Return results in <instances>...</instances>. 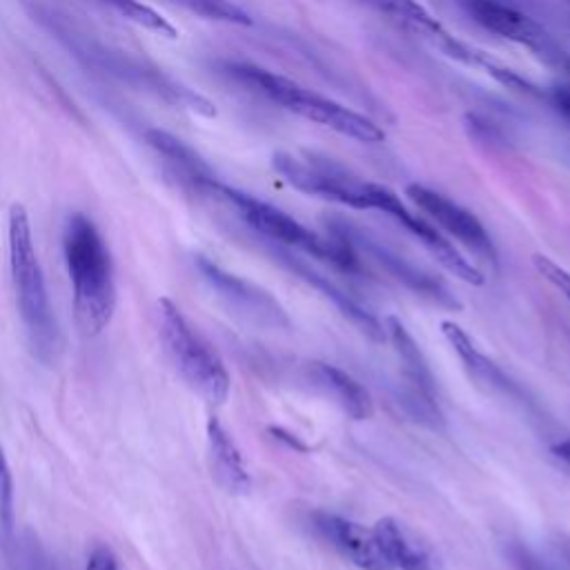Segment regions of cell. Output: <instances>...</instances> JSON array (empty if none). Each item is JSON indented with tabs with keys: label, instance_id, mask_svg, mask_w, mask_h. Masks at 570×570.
Wrapping results in <instances>:
<instances>
[{
	"label": "cell",
	"instance_id": "cell-1",
	"mask_svg": "<svg viewBox=\"0 0 570 570\" xmlns=\"http://www.w3.org/2000/svg\"><path fill=\"white\" fill-rule=\"evenodd\" d=\"M62 252L71 281L73 309L87 334L102 332L116 309L111 254L85 214H71L62 232Z\"/></svg>",
	"mask_w": 570,
	"mask_h": 570
},
{
	"label": "cell",
	"instance_id": "cell-2",
	"mask_svg": "<svg viewBox=\"0 0 570 570\" xmlns=\"http://www.w3.org/2000/svg\"><path fill=\"white\" fill-rule=\"evenodd\" d=\"M9 267L16 292V305L33 354L51 365L62 350V334L49 301L45 274L33 247L29 216L22 205L9 209Z\"/></svg>",
	"mask_w": 570,
	"mask_h": 570
},
{
	"label": "cell",
	"instance_id": "cell-3",
	"mask_svg": "<svg viewBox=\"0 0 570 570\" xmlns=\"http://www.w3.org/2000/svg\"><path fill=\"white\" fill-rule=\"evenodd\" d=\"M205 194L225 200L249 229H254L258 236L267 238L269 243H278L283 247H296L347 274L361 272L356 247L352 245V240L345 236L341 227H334L330 236H321L307 229L305 225H301L296 218H292L283 209L256 196H249L240 189H234L220 183L218 178L207 183Z\"/></svg>",
	"mask_w": 570,
	"mask_h": 570
},
{
	"label": "cell",
	"instance_id": "cell-4",
	"mask_svg": "<svg viewBox=\"0 0 570 570\" xmlns=\"http://www.w3.org/2000/svg\"><path fill=\"white\" fill-rule=\"evenodd\" d=\"M38 20L51 31L56 33V38L60 42L67 45L69 51H73L76 58H80L87 67L111 73L134 87H142L147 91H154L156 96H160L163 100L185 107L189 111H196L200 116H216V107L200 94H196L194 89L176 82L174 78H169L167 73H163L160 69L145 65L131 56H127V51H118L107 47L105 42L94 40L91 36H87L85 31L76 29L65 16H58L56 11L49 9H38Z\"/></svg>",
	"mask_w": 570,
	"mask_h": 570
},
{
	"label": "cell",
	"instance_id": "cell-5",
	"mask_svg": "<svg viewBox=\"0 0 570 570\" xmlns=\"http://www.w3.org/2000/svg\"><path fill=\"white\" fill-rule=\"evenodd\" d=\"M225 69L232 78L263 94L265 98L281 105L283 109L305 120H312L316 125H323L341 136L354 138L358 142H381L385 138V131L367 116L332 98H325L312 89H305L285 76H278L269 69L247 65V62H227Z\"/></svg>",
	"mask_w": 570,
	"mask_h": 570
},
{
	"label": "cell",
	"instance_id": "cell-6",
	"mask_svg": "<svg viewBox=\"0 0 570 570\" xmlns=\"http://www.w3.org/2000/svg\"><path fill=\"white\" fill-rule=\"evenodd\" d=\"M156 314L160 343L180 379L207 403H225L232 390V379L220 356L194 332L174 301L160 298L156 303Z\"/></svg>",
	"mask_w": 570,
	"mask_h": 570
},
{
	"label": "cell",
	"instance_id": "cell-7",
	"mask_svg": "<svg viewBox=\"0 0 570 570\" xmlns=\"http://www.w3.org/2000/svg\"><path fill=\"white\" fill-rule=\"evenodd\" d=\"M272 167L298 191L354 209H372L374 183L361 180L327 158H298L287 151L272 156Z\"/></svg>",
	"mask_w": 570,
	"mask_h": 570
},
{
	"label": "cell",
	"instance_id": "cell-8",
	"mask_svg": "<svg viewBox=\"0 0 570 570\" xmlns=\"http://www.w3.org/2000/svg\"><path fill=\"white\" fill-rule=\"evenodd\" d=\"M463 11L490 33L528 47L541 62L570 76V53L523 9L505 0H459Z\"/></svg>",
	"mask_w": 570,
	"mask_h": 570
},
{
	"label": "cell",
	"instance_id": "cell-9",
	"mask_svg": "<svg viewBox=\"0 0 570 570\" xmlns=\"http://www.w3.org/2000/svg\"><path fill=\"white\" fill-rule=\"evenodd\" d=\"M196 269L209 289L240 318L269 330L289 327V318L281 303L263 287L223 269L205 256H196Z\"/></svg>",
	"mask_w": 570,
	"mask_h": 570
},
{
	"label": "cell",
	"instance_id": "cell-10",
	"mask_svg": "<svg viewBox=\"0 0 570 570\" xmlns=\"http://www.w3.org/2000/svg\"><path fill=\"white\" fill-rule=\"evenodd\" d=\"M372 209L387 214L390 218H394L401 227H405L414 238H419L423 243V247L436 258V263L441 267H445L452 276L461 278L463 283L470 285H483V274L476 265H472L432 223H428L425 218L412 214L401 198L387 189L385 185L374 183V196H372Z\"/></svg>",
	"mask_w": 570,
	"mask_h": 570
},
{
	"label": "cell",
	"instance_id": "cell-11",
	"mask_svg": "<svg viewBox=\"0 0 570 570\" xmlns=\"http://www.w3.org/2000/svg\"><path fill=\"white\" fill-rule=\"evenodd\" d=\"M405 196L425 214L430 216L436 227H441L443 232H448L452 238H456L465 249H470L479 261L497 267V249L494 243L488 234V229L483 227V223L465 207H461L459 203L450 200L448 196L412 183L405 187Z\"/></svg>",
	"mask_w": 570,
	"mask_h": 570
},
{
	"label": "cell",
	"instance_id": "cell-12",
	"mask_svg": "<svg viewBox=\"0 0 570 570\" xmlns=\"http://www.w3.org/2000/svg\"><path fill=\"white\" fill-rule=\"evenodd\" d=\"M341 229L345 232V236L352 240L354 247L365 249L392 278L403 283L410 292H414L416 296H423L445 309H461V301L452 294V289L439 276H434L432 272H428L423 267H416L414 263L399 256L390 247L381 245L376 238H370L367 234L354 232L350 227H341Z\"/></svg>",
	"mask_w": 570,
	"mask_h": 570
},
{
	"label": "cell",
	"instance_id": "cell-13",
	"mask_svg": "<svg viewBox=\"0 0 570 570\" xmlns=\"http://www.w3.org/2000/svg\"><path fill=\"white\" fill-rule=\"evenodd\" d=\"M314 528L318 534L341 552L343 559L361 570H394L374 528H365L352 519L316 512Z\"/></svg>",
	"mask_w": 570,
	"mask_h": 570
},
{
	"label": "cell",
	"instance_id": "cell-14",
	"mask_svg": "<svg viewBox=\"0 0 570 570\" xmlns=\"http://www.w3.org/2000/svg\"><path fill=\"white\" fill-rule=\"evenodd\" d=\"M274 256L287 267L294 272V276H301L305 283H309L314 289H318L327 301H332L336 305V309L352 323L356 325L367 338L376 341V343H383L387 338L385 334V325L374 316L370 314L361 303H356L347 292H343L336 283H332L327 276L314 272L309 265H305L301 258H296L292 252H285V249H276Z\"/></svg>",
	"mask_w": 570,
	"mask_h": 570
},
{
	"label": "cell",
	"instance_id": "cell-15",
	"mask_svg": "<svg viewBox=\"0 0 570 570\" xmlns=\"http://www.w3.org/2000/svg\"><path fill=\"white\" fill-rule=\"evenodd\" d=\"M372 528L394 570H439V554L407 523L383 517Z\"/></svg>",
	"mask_w": 570,
	"mask_h": 570
},
{
	"label": "cell",
	"instance_id": "cell-16",
	"mask_svg": "<svg viewBox=\"0 0 570 570\" xmlns=\"http://www.w3.org/2000/svg\"><path fill=\"white\" fill-rule=\"evenodd\" d=\"M441 332L450 343V347L461 358L470 381L479 390L488 394H505V396L519 394V387L508 379V374L494 361H490L483 352H479V347L461 325H456L454 321H441Z\"/></svg>",
	"mask_w": 570,
	"mask_h": 570
},
{
	"label": "cell",
	"instance_id": "cell-17",
	"mask_svg": "<svg viewBox=\"0 0 570 570\" xmlns=\"http://www.w3.org/2000/svg\"><path fill=\"white\" fill-rule=\"evenodd\" d=\"M207 452H209L212 474L225 492L229 494L249 492L252 476L245 465L243 452L238 450L236 441L216 416H209L207 421Z\"/></svg>",
	"mask_w": 570,
	"mask_h": 570
},
{
	"label": "cell",
	"instance_id": "cell-18",
	"mask_svg": "<svg viewBox=\"0 0 570 570\" xmlns=\"http://www.w3.org/2000/svg\"><path fill=\"white\" fill-rule=\"evenodd\" d=\"M307 376L325 396H330L350 419L365 421L374 414V403L370 392L345 370L314 361L307 367Z\"/></svg>",
	"mask_w": 570,
	"mask_h": 570
},
{
	"label": "cell",
	"instance_id": "cell-19",
	"mask_svg": "<svg viewBox=\"0 0 570 570\" xmlns=\"http://www.w3.org/2000/svg\"><path fill=\"white\" fill-rule=\"evenodd\" d=\"M385 334H387V338H390V343H392V347L399 356V363H401V374H403V381H405L403 392L436 399L434 396V376H432L430 363L423 356L416 341L412 338V334L405 330V325L396 316H390L385 321Z\"/></svg>",
	"mask_w": 570,
	"mask_h": 570
},
{
	"label": "cell",
	"instance_id": "cell-20",
	"mask_svg": "<svg viewBox=\"0 0 570 570\" xmlns=\"http://www.w3.org/2000/svg\"><path fill=\"white\" fill-rule=\"evenodd\" d=\"M145 138L163 158H167V163L176 169V174H180L183 180H187L194 189L205 191L207 183L216 178L207 167V163L176 136L163 129H149L145 131Z\"/></svg>",
	"mask_w": 570,
	"mask_h": 570
},
{
	"label": "cell",
	"instance_id": "cell-21",
	"mask_svg": "<svg viewBox=\"0 0 570 570\" xmlns=\"http://www.w3.org/2000/svg\"><path fill=\"white\" fill-rule=\"evenodd\" d=\"M365 2L372 4L374 9H379L381 13L407 24L410 29L419 31L421 36H425L430 40L445 31V27L416 0H365Z\"/></svg>",
	"mask_w": 570,
	"mask_h": 570
},
{
	"label": "cell",
	"instance_id": "cell-22",
	"mask_svg": "<svg viewBox=\"0 0 570 570\" xmlns=\"http://www.w3.org/2000/svg\"><path fill=\"white\" fill-rule=\"evenodd\" d=\"M100 2L111 7L114 11H118L122 18L145 27V29L163 36V38H169V40L178 38L176 27L167 18H163L156 9H151L149 4H145L140 0H100Z\"/></svg>",
	"mask_w": 570,
	"mask_h": 570
},
{
	"label": "cell",
	"instance_id": "cell-23",
	"mask_svg": "<svg viewBox=\"0 0 570 570\" xmlns=\"http://www.w3.org/2000/svg\"><path fill=\"white\" fill-rule=\"evenodd\" d=\"M200 18L207 20H216V22H229V24H252V16L238 7L232 0H169Z\"/></svg>",
	"mask_w": 570,
	"mask_h": 570
},
{
	"label": "cell",
	"instance_id": "cell-24",
	"mask_svg": "<svg viewBox=\"0 0 570 570\" xmlns=\"http://www.w3.org/2000/svg\"><path fill=\"white\" fill-rule=\"evenodd\" d=\"M0 528L4 532H11L13 528V474L2 445H0Z\"/></svg>",
	"mask_w": 570,
	"mask_h": 570
},
{
	"label": "cell",
	"instance_id": "cell-25",
	"mask_svg": "<svg viewBox=\"0 0 570 570\" xmlns=\"http://www.w3.org/2000/svg\"><path fill=\"white\" fill-rule=\"evenodd\" d=\"M532 265L543 281H548L557 292H561L563 298L570 301V272L568 269H563L559 263H554L552 258H548L543 254H534Z\"/></svg>",
	"mask_w": 570,
	"mask_h": 570
},
{
	"label": "cell",
	"instance_id": "cell-26",
	"mask_svg": "<svg viewBox=\"0 0 570 570\" xmlns=\"http://www.w3.org/2000/svg\"><path fill=\"white\" fill-rule=\"evenodd\" d=\"M508 557L517 570H554L546 561H541L530 548H525L521 543H512L508 548Z\"/></svg>",
	"mask_w": 570,
	"mask_h": 570
},
{
	"label": "cell",
	"instance_id": "cell-27",
	"mask_svg": "<svg viewBox=\"0 0 570 570\" xmlns=\"http://www.w3.org/2000/svg\"><path fill=\"white\" fill-rule=\"evenodd\" d=\"M543 98L552 105V109H554V111L561 116V120L570 127V82L552 87L550 91H546Z\"/></svg>",
	"mask_w": 570,
	"mask_h": 570
},
{
	"label": "cell",
	"instance_id": "cell-28",
	"mask_svg": "<svg viewBox=\"0 0 570 570\" xmlns=\"http://www.w3.org/2000/svg\"><path fill=\"white\" fill-rule=\"evenodd\" d=\"M85 570H120V568H118L116 554H114L109 548L98 546V548H94V552L89 554Z\"/></svg>",
	"mask_w": 570,
	"mask_h": 570
},
{
	"label": "cell",
	"instance_id": "cell-29",
	"mask_svg": "<svg viewBox=\"0 0 570 570\" xmlns=\"http://www.w3.org/2000/svg\"><path fill=\"white\" fill-rule=\"evenodd\" d=\"M552 452H554L566 465H570V439L554 443V445H552Z\"/></svg>",
	"mask_w": 570,
	"mask_h": 570
},
{
	"label": "cell",
	"instance_id": "cell-30",
	"mask_svg": "<svg viewBox=\"0 0 570 570\" xmlns=\"http://www.w3.org/2000/svg\"><path fill=\"white\" fill-rule=\"evenodd\" d=\"M557 550H559V554H563V559H566L568 566H570V541L561 537V539L557 541Z\"/></svg>",
	"mask_w": 570,
	"mask_h": 570
}]
</instances>
